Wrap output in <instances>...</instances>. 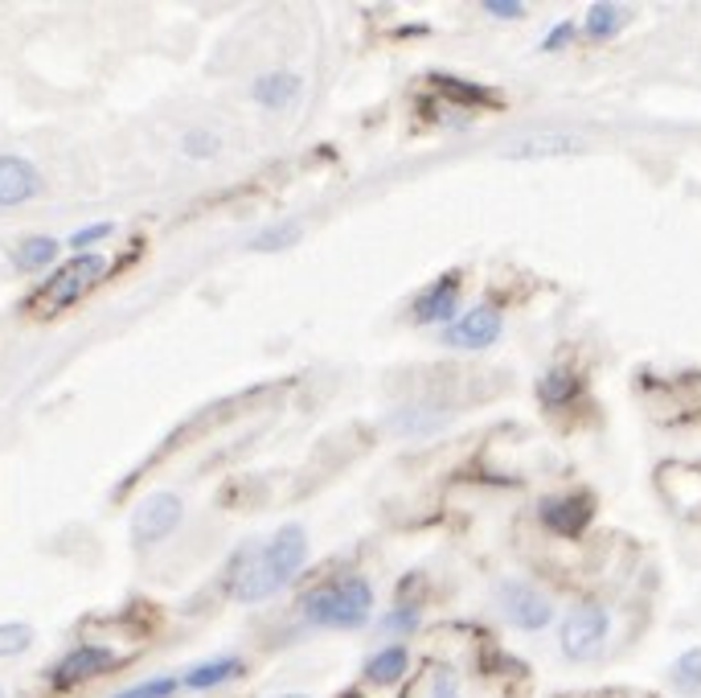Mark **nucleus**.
I'll use <instances>...</instances> for the list:
<instances>
[{
	"mask_svg": "<svg viewBox=\"0 0 701 698\" xmlns=\"http://www.w3.org/2000/svg\"><path fill=\"white\" fill-rule=\"evenodd\" d=\"M411 669V654L402 649V645H390V649H382V654L370 657V666H365V678H370L373 686H394Z\"/></svg>",
	"mask_w": 701,
	"mask_h": 698,
	"instance_id": "dca6fc26",
	"label": "nucleus"
},
{
	"mask_svg": "<svg viewBox=\"0 0 701 698\" xmlns=\"http://www.w3.org/2000/svg\"><path fill=\"white\" fill-rule=\"evenodd\" d=\"M33 645V628L29 625H0V657H17Z\"/></svg>",
	"mask_w": 701,
	"mask_h": 698,
	"instance_id": "412c9836",
	"label": "nucleus"
},
{
	"mask_svg": "<svg viewBox=\"0 0 701 698\" xmlns=\"http://www.w3.org/2000/svg\"><path fill=\"white\" fill-rule=\"evenodd\" d=\"M115 649L107 645H78L74 654H66L62 662L54 666V686H78V683H91V678H99L107 669H115Z\"/></svg>",
	"mask_w": 701,
	"mask_h": 698,
	"instance_id": "6e6552de",
	"label": "nucleus"
},
{
	"mask_svg": "<svg viewBox=\"0 0 701 698\" xmlns=\"http://www.w3.org/2000/svg\"><path fill=\"white\" fill-rule=\"evenodd\" d=\"M673 683L681 686V690H689V695H698L701 690V649H689V654L677 657Z\"/></svg>",
	"mask_w": 701,
	"mask_h": 698,
	"instance_id": "aec40b11",
	"label": "nucleus"
},
{
	"mask_svg": "<svg viewBox=\"0 0 701 698\" xmlns=\"http://www.w3.org/2000/svg\"><path fill=\"white\" fill-rule=\"evenodd\" d=\"M480 9H485L488 17H525V4H521V0H485V4H480Z\"/></svg>",
	"mask_w": 701,
	"mask_h": 698,
	"instance_id": "cd10ccee",
	"label": "nucleus"
},
{
	"mask_svg": "<svg viewBox=\"0 0 701 698\" xmlns=\"http://www.w3.org/2000/svg\"><path fill=\"white\" fill-rule=\"evenodd\" d=\"M583 30H587V38H595V42L616 38V33L624 30V9H619V4H591Z\"/></svg>",
	"mask_w": 701,
	"mask_h": 698,
	"instance_id": "6ab92c4d",
	"label": "nucleus"
},
{
	"mask_svg": "<svg viewBox=\"0 0 701 698\" xmlns=\"http://www.w3.org/2000/svg\"><path fill=\"white\" fill-rule=\"evenodd\" d=\"M571 38H574V25H571V21H562L559 30L550 33V42H545V50H562V45L571 42Z\"/></svg>",
	"mask_w": 701,
	"mask_h": 698,
	"instance_id": "c85d7f7f",
	"label": "nucleus"
},
{
	"mask_svg": "<svg viewBox=\"0 0 701 698\" xmlns=\"http://www.w3.org/2000/svg\"><path fill=\"white\" fill-rule=\"evenodd\" d=\"M181 148H185V157L210 160L217 152V136H210V131H189L185 140H181Z\"/></svg>",
	"mask_w": 701,
	"mask_h": 698,
	"instance_id": "393cba45",
	"label": "nucleus"
},
{
	"mask_svg": "<svg viewBox=\"0 0 701 698\" xmlns=\"http://www.w3.org/2000/svg\"><path fill=\"white\" fill-rule=\"evenodd\" d=\"M103 276H107V260L103 255H74L71 263H62L54 276L45 279L29 305H33L38 317H54L62 308L78 305L83 296H91V292L99 288Z\"/></svg>",
	"mask_w": 701,
	"mask_h": 698,
	"instance_id": "7ed1b4c3",
	"label": "nucleus"
},
{
	"mask_svg": "<svg viewBox=\"0 0 701 698\" xmlns=\"http://www.w3.org/2000/svg\"><path fill=\"white\" fill-rule=\"evenodd\" d=\"M0 698H4V690H0Z\"/></svg>",
	"mask_w": 701,
	"mask_h": 698,
	"instance_id": "7c9ffc66",
	"label": "nucleus"
},
{
	"mask_svg": "<svg viewBox=\"0 0 701 698\" xmlns=\"http://www.w3.org/2000/svg\"><path fill=\"white\" fill-rule=\"evenodd\" d=\"M444 423H447V411L423 408V403H411V408H402L390 415V427H394L399 436H431V432L444 427Z\"/></svg>",
	"mask_w": 701,
	"mask_h": 698,
	"instance_id": "4468645a",
	"label": "nucleus"
},
{
	"mask_svg": "<svg viewBox=\"0 0 701 698\" xmlns=\"http://www.w3.org/2000/svg\"><path fill=\"white\" fill-rule=\"evenodd\" d=\"M42 190L38 169L21 157H0V205H21Z\"/></svg>",
	"mask_w": 701,
	"mask_h": 698,
	"instance_id": "9b49d317",
	"label": "nucleus"
},
{
	"mask_svg": "<svg viewBox=\"0 0 701 698\" xmlns=\"http://www.w3.org/2000/svg\"><path fill=\"white\" fill-rule=\"evenodd\" d=\"M304 559H308V535H304V526H284V530H275L272 539L246 559V568L238 571V580H234V600L258 604V600L275 596L279 588H287V583L300 575Z\"/></svg>",
	"mask_w": 701,
	"mask_h": 698,
	"instance_id": "f257e3e1",
	"label": "nucleus"
},
{
	"mask_svg": "<svg viewBox=\"0 0 701 698\" xmlns=\"http://www.w3.org/2000/svg\"><path fill=\"white\" fill-rule=\"evenodd\" d=\"M111 231H115L111 222H95V226H83V231H74V234H71V247H74V251L95 247V243H99V239H107Z\"/></svg>",
	"mask_w": 701,
	"mask_h": 698,
	"instance_id": "a878e982",
	"label": "nucleus"
},
{
	"mask_svg": "<svg viewBox=\"0 0 701 698\" xmlns=\"http://www.w3.org/2000/svg\"><path fill=\"white\" fill-rule=\"evenodd\" d=\"M243 674V662L238 657H214V662H201V666H193L181 678V683L189 686V690H214V686L230 683V678H238Z\"/></svg>",
	"mask_w": 701,
	"mask_h": 698,
	"instance_id": "2eb2a0df",
	"label": "nucleus"
},
{
	"mask_svg": "<svg viewBox=\"0 0 701 698\" xmlns=\"http://www.w3.org/2000/svg\"><path fill=\"white\" fill-rule=\"evenodd\" d=\"M17 267L21 272H38V267H50V263L57 260V239H50V234H33V239H25L21 247H17Z\"/></svg>",
	"mask_w": 701,
	"mask_h": 698,
	"instance_id": "a211bd4d",
	"label": "nucleus"
},
{
	"mask_svg": "<svg viewBox=\"0 0 701 698\" xmlns=\"http://www.w3.org/2000/svg\"><path fill=\"white\" fill-rule=\"evenodd\" d=\"M181 518H185V506H181L177 494L144 497L140 509L131 514V539L140 542V547H152V542L169 539L172 530L181 526Z\"/></svg>",
	"mask_w": 701,
	"mask_h": 698,
	"instance_id": "39448f33",
	"label": "nucleus"
},
{
	"mask_svg": "<svg viewBox=\"0 0 701 698\" xmlns=\"http://www.w3.org/2000/svg\"><path fill=\"white\" fill-rule=\"evenodd\" d=\"M279 698H308V695H279Z\"/></svg>",
	"mask_w": 701,
	"mask_h": 698,
	"instance_id": "c756f323",
	"label": "nucleus"
},
{
	"mask_svg": "<svg viewBox=\"0 0 701 698\" xmlns=\"http://www.w3.org/2000/svg\"><path fill=\"white\" fill-rule=\"evenodd\" d=\"M574 394H578V379H574L571 370H562V366L545 370L542 382H538V399H542V403H550V408H562V403H571Z\"/></svg>",
	"mask_w": 701,
	"mask_h": 698,
	"instance_id": "f3484780",
	"label": "nucleus"
},
{
	"mask_svg": "<svg viewBox=\"0 0 701 698\" xmlns=\"http://www.w3.org/2000/svg\"><path fill=\"white\" fill-rule=\"evenodd\" d=\"M456 305H459V276L435 279L415 300V320L418 325H456Z\"/></svg>",
	"mask_w": 701,
	"mask_h": 698,
	"instance_id": "9d476101",
	"label": "nucleus"
},
{
	"mask_svg": "<svg viewBox=\"0 0 701 698\" xmlns=\"http://www.w3.org/2000/svg\"><path fill=\"white\" fill-rule=\"evenodd\" d=\"M304 621L320 628H361L373 612V588L361 575H344V580L308 592L300 604Z\"/></svg>",
	"mask_w": 701,
	"mask_h": 698,
	"instance_id": "f03ea898",
	"label": "nucleus"
},
{
	"mask_svg": "<svg viewBox=\"0 0 701 698\" xmlns=\"http://www.w3.org/2000/svg\"><path fill=\"white\" fill-rule=\"evenodd\" d=\"M501 308L492 305H476L472 313H464L456 325L444 329V346L452 349H488L497 337H501Z\"/></svg>",
	"mask_w": 701,
	"mask_h": 698,
	"instance_id": "0eeeda50",
	"label": "nucleus"
},
{
	"mask_svg": "<svg viewBox=\"0 0 701 698\" xmlns=\"http://www.w3.org/2000/svg\"><path fill=\"white\" fill-rule=\"evenodd\" d=\"M607 633H612V616L603 604L587 600V604H578V609L562 621V654L571 657V662H591V657L603 654V645H607Z\"/></svg>",
	"mask_w": 701,
	"mask_h": 698,
	"instance_id": "20e7f679",
	"label": "nucleus"
},
{
	"mask_svg": "<svg viewBox=\"0 0 701 698\" xmlns=\"http://www.w3.org/2000/svg\"><path fill=\"white\" fill-rule=\"evenodd\" d=\"M501 609L504 616H509L517 628H525V633H538V628H545L554 621V604L525 580L501 583Z\"/></svg>",
	"mask_w": 701,
	"mask_h": 698,
	"instance_id": "423d86ee",
	"label": "nucleus"
},
{
	"mask_svg": "<svg viewBox=\"0 0 701 698\" xmlns=\"http://www.w3.org/2000/svg\"><path fill=\"white\" fill-rule=\"evenodd\" d=\"M263 107H287V103L300 99V74L291 71H272V74H258L255 87H251Z\"/></svg>",
	"mask_w": 701,
	"mask_h": 698,
	"instance_id": "f8f14e48",
	"label": "nucleus"
},
{
	"mask_svg": "<svg viewBox=\"0 0 701 698\" xmlns=\"http://www.w3.org/2000/svg\"><path fill=\"white\" fill-rule=\"evenodd\" d=\"M571 152H583V140H578V136H530V140H521V145L504 148V157H513V160L571 157Z\"/></svg>",
	"mask_w": 701,
	"mask_h": 698,
	"instance_id": "ddd939ff",
	"label": "nucleus"
},
{
	"mask_svg": "<svg viewBox=\"0 0 701 698\" xmlns=\"http://www.w3.org/2000/svg\"><path fill=\"white\" fill-rule=\"evenodd\" d=\"M177 678H148V683L131 686V690H119L115 698H172V690H177Z\"/></svg>",
	"mask_w": 701,
	"mask_h": 698,
	"instance_id": "5701e85b",
	"label": "nucleus"
},
{
	"mask_svg": "<svg viewBox=\"0 0 701 698\" xmlns=\"http://www.w3.org/2000/svg\"><path fill=\"white\" fill-rule=\"evenodd\" d=\"M431 698H464L459 695V683H456V674H452V669H439V674H435V683H431Z\"/></svg>",
	"mask_w": 701,
	"mask_h": 698,
	"instance_id": "bb28decb",
	"label": "nucleus"
},
{
	"mask_svg": "<svg viewBox=\"0 0 701 698\" xmlns=\"http://www.w3.org/2000/svg\"><path fill=\"white\" fill-rule=\"evenodd\" d=\"M382 628H386V633H415V628H418V609L402 604V609L386 612V616H382Z\"/></svg>",
	"mask_w": 701,
	"mask_h": 698,
	"instance_id": "b1692460",
	"label": "nucleus"
},
{
	"mask_svg": "<svg viewBox=\"0 0 701 698\" xmlns=\"http://www.w3.org/2000/svg\"><path fill=\"white\" fill-rule=\"evenodd\" d=\"M542 526L550 535H562V539H571V535H583L595 518V501L591 497H545L542 501Z\"/></svg>",
	"mask_w": 701,
	"mask_h": 698,
	"instance_id": "1a4fd4ad",
	"label": "nucleus"
},
{
	"mask_svg": "<svg viewBox=\"0 0 701 698\" xmlns=\"http://www.w3.org/2000/svg\"><path fill=\"white\" fill-rule=\"evenodd\" d=\"M300 239V226L296 222H287V226H272V231H263L251 243V251H279V247H291Z\"/></svg>",
	"mask_w": 701,
	"mask_h": 698,
	"instance_id": "4be33fe9",
	"label": "nucleus"
}]
</instances>
